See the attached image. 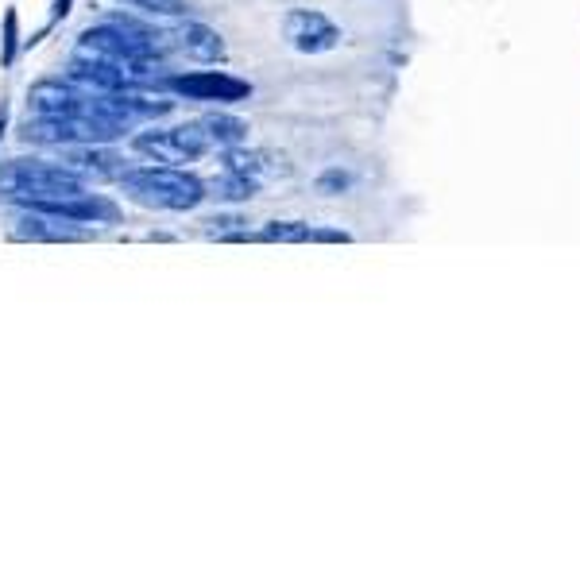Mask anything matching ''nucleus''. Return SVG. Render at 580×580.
I'll return each mask as SVG.
<instances>
[{"label": "nucleus", "mask_w": 580, "mask_h": 580, "mask_svg": "<svg viewBox=\"0 0 580 580\" xmlns=\"http://www.w3.org/2000/svg\"><path fill=\"white\" fill-rule=\"evenodd\" d=\"M116 182H120V190L132 202L147 205V209H167V213L198 209L209 198L205 182L198 174L182 171V167H163V163H155V167H128Z\"/></svg>", "instance_id": "obj_1"}, {"label": "nucleus", "mask_w": 580, "mask_h": 580, "mask_svg": "<svg viewBox=\"0 0 580 580\" xmlns=\"http://www.w3.org/2000/svg\"><path fill=\"white\" fill-rule=\"evenodd\" d=\"M86 190V178L62 163L47 159H8L0 163V198L20 205H43L58 198H74Z\"/></svg>", "instance_id": "obj_2"}, {"label": "nucleus", "mask_w": 580, "mask_h": 580, "mask_svg": "<svg viewBox=\"0 0 580 580\" xmlns=\"http://www.w3.org/2000/svg\"><path fill=\"white\" fill-rule=\"evenodd\" d=\"M132 147L147 155L151 163H163V167H186L194 159H202L205 151H213V140L205 136L202 124H182L171 132H140Z\"/></svg>", "instance_id": "obj_3"}, {"label": "nucleus", "mask_w": 580, "mask_h": 580, "mask_svg": "<svg viewBox=\"0 0 580 580\" xmlns=\"http://www.w3.org/2000/svg\"><path fill=\"white\" fill-rule=\"evenodd\" d=\"M163 86L178 93V97H190V101H217V105H232V101H248L252 86L232 78L225 70H198V74H174Z\"/></svg>", "instance_id": "obj_4"}, {"label": "nucleus", "mask_w": 580, "mask_h": 580, "mask_svg": "<svg viewBox=\"0 0 580 580\" xmlns=\"http://www.w3.org/2000/svg\"><path fill=\"white\" fill-rule=\"evenodd\" d=\"M283 31H287L290 47L302 51V55H325L341 43V28L321 16L314 8H294L287 20H283Z\"/></svg>", "instance_id": "obj_5"}, {"label": "nucleus", "mask_w": 580, "mask_h": 580, "mask_svg": "<svg viewBox=\"0 0 580 580\" xmlns=\"http://www.w3.org/2000/svg\"><path fill=\"white\" fill-rule=\"evenodd\" d=\"M28 105L35 116H51V120H74L86 113V93L74 89L66 78H51V82H35L28 89Z\"/></svg>", "instance_id": "obj_6"}, {"label": "nucleus", "mask_w": 580, "mask_h": 580, "mask_svg": "<svg viewBox=\"0 0 580 580\" xmlns=\"http://www.w3.org/2000/svg\"><path fill=\"white\" fill-rule=\"evenodd\" d=\"M163 39L171 43L178 55H186L190 62H202V66H217V62L225 58V39H221L213 28L198 24V20H182V24H174Z\"/></svg>", "instance_id": "obj_7"}, {"label": "nucleus", "mask_w": 580, "mask_h": 580, "mask_svg": "<svg viewBox=\"0 0 580 580\" xmlns=\"http://www.w3.org/2000/svg\"><path fill=\"white\" fill-rule=\"evenodd\" d=\"M225 171L244 174L256 190L263 182H275V178H287L290 163L275 151H263V147H225Z\"/></svg>", "instance_id": "obj_8"}, {"label": "nucleus", "mask_w": 580, "mask_h": 580, "mask_svg": "<svg viewBox=\"0 0 580 580\" xmlns=\"http://www.w3.org/2000/svg\"><path fill=\"white\" fill-rule=\"evenodd\" d=\"M31 209H39V213H47V217H58V221H89V225H97V221H120V209H116L109 198H93V194H74V198H58V202H43V205H31Z\"/></svg>", "instance_id": "obj_9"}, {"label": "nucleus", "mask_w": 580, "mask_h": 580, "mask_svg": "<svg viewBox=\"0 0 580 580\" xmlns=\"http://www.w3.org/2000/svg\"><path fill=\"white\" fill-rule=\"evenodd\" d=\"M62 167H70L74 174H93V178H120L128 171L124 167V155L116 151H105L101 144H70L66 155H62Z\"/></svg>", "instance_id": "obj_10"}, {"label": "nucleus", "mask_w": 580, "mask_h": 580, "mask_svg": "<svg viewBox=\"0 0 580 580\" xmlns=\"http://www.w3.org/2000/svg\"><path fill=\"white\" fill-rule=\"evenodd\" d=\"M205 128V136L213 140V147H236L248 140V124L240 116H229V113H209L198 120Z\"/></svg>", "instance_id": "obj_11"}, {"label": "nucleus", "mask_w": 580, "mask_h": 580, "mask_svg": "<svg viewBox=\"0 0 580 580\" xmlns=\"http://www.w3.org/2000/svg\"><path fill=\"white\" fill-rule=\"evenodd\" d=\"M205 190H209L217 202H248V198L256 194V186H252L244 174H232V171H225V167H221L217 178L205 182Z\"/></svg>", "instance_id": "obj_12"}, {"label": "nucleus", "mask_w": 580, "mask_h": 580, "mask_svg": "<svg viewBox=\"0 0 580 580\" xmlns=\"http://www.w3.org/2000/svg\"><path fill=\"white\" fill-rule=\"evenodd\" d=\"M260 240H271V244H306L310 240V225H302V221H271L260 232Z\"/></svg>", "instance_id": "obj_13"}, {"label": "nucleus", "mask_w": 580, "mask_h": 580, "mask_svg": "<svg viewBox=\"0 0 580 580\" xmlns=\"http://www.w3.org/2000/svg\"><path fill=\"white\" fill-rule=\"evenodd\" d=\"M16 47H20V35H16V12L8 8V12H4V55H0L4 66L16 62Z\"/></svg>", "instance_id": "obj_14"}, {"label": "nucleus", "mask_w": 580, "mask_h": 580, "mask_svg": "<svg viewBox=\"0 0 580 580\" xmlns=\"http://www.w3.org/2000/svg\"><path fill=\"white\" fill-rule=\"evenodd\" d=\"M128 4H136L144 12H155V16H182L190 8L186 0H128Z\"/></svg>", "instance_id": "obj_15"}, {"label": "nucleus", "mask_w": 580, "mask_h": 580, "mask_svg": "<svg viewBox=\"0 0 580 580\" xmlns=\"http://www.w3.org/2000/svg\"><path fill=\"white\" fill-rule=\"evenodd\" d=\"M348 186V174H341V171H325L318 178V190L321 194H341Z\"/></svg>", "instance_id": "obj_16"}, {"label": "nucleus", "mask_w": 580, "mask_h": 580, "mask_svg": "<svg viewBox=\"0 0 580 580\" xmlns=\"http://www.w3.org/2000/svg\"><path fill=\"white\" fill-rule=\"evenodd\" d=\"M310 240H325V244H348V232H329V229H310Z\"/></svg>", "instance_id": "obj_17"}, {"label": "nucleus", "mask_w": 580, "mask_h": 580, "mask_svg": "<svg viewBox=\"0 0 580 580\" xmlns=\"http://www.w3.org/2000/svg\"><path fill=\"white\" fill-rule=\"evenodd\" d=\"M70 12V0H58V16H66Z\"/></svg>", "instance_id": "obj_18"}]
</instances>
